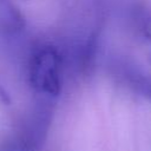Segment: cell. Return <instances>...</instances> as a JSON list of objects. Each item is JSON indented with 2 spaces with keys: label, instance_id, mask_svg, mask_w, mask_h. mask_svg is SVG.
Wrapping results in <instances>:
<instances>
[{
  "label": "cell",
  "instance_id": "2",
  "mask_svg": "<svg viewBox=\"0 0 151 151\" xmlns=\"http://www.w3.org/2000/svg\"><path fill=\"white\" fill-rule=\"evenodd\" d=\"M142 32L144 37L151 41V13H147L142 20Z\"/></svg>",
  "mask_w": 151,
  "mask_h": 151
},
{
  "label": "cell",
  "instance_id": "1",
  "mask_svg": "<svg viewBox=\"0 0 151 151\" xmlns=\"http://www.w3.org/2000/svg\"><path fill=\"white\" fill-rule=\"evenodd\" d=\"M61 58L53 46L39 48L31 58L28 77L32 87L44 94L58 96L61 90Z\"/></svg>",
  "mask_w": 151,
  "mask_h": 151
},
{
  "label": "cell",
  "instance_id": "3",
  "mask_svg": "<svg viewBox=\"0 0 151 151\" xmlns=\"http://www.w3.org/2000/svg\"><path fill=\"white\" fill-rule=\"evenodd\" d=\"M142 92L144 93V96L151 101V83H146L143 85V88H142Z\"/></svg>",
  "mask_w": 151,
  "mask_h": 151
},
{
  "label": "cell",
  "instance_id": "4",
  "mask_svg": "<svg viewBox=\"0 0 151 151\" xmlns=\"http://www.w3.org/2000/svg\"><path fill=\"white\" fill-rule=\"evenodd\" d=\"M24 1H27V0H24Z\"/></svg>",
  "mask_w": 151,
  "mask_h": 151
}]
</instances>
